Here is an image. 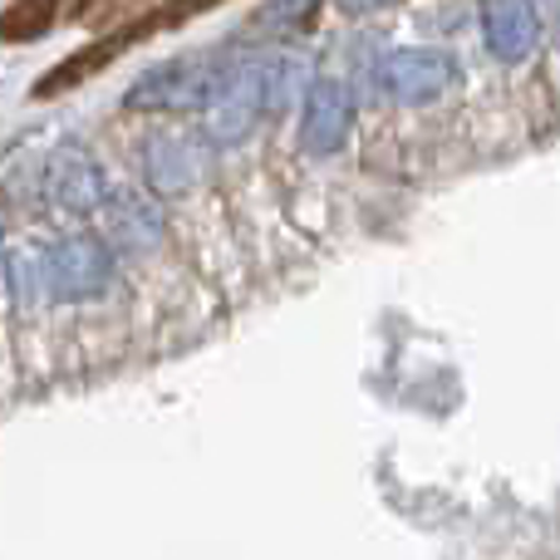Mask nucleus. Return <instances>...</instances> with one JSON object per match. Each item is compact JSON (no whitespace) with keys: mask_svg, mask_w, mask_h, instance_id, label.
Masks as SVG:
<instances>
[{"mask_svg":"<svg viewBox=\"0 0 560 560\" xmlns=\"http://www.w3.org/2000/svg\"><path fill=\"white\" fill-rule=\"evenodd\" d=\"M222 5L226 0H158V5L128 10V15H118L98 39H89L84 49H74V55H65L55 69H45V74L35 79V89H30V98L49 104V98H59V94H74L84 79H94L98 69H108L114 59H124L133 45H148V39L167 35V30L192 25L197 15L222 10Z\"/></svg>","mask_w":560,"mask_h":560,"instance_id":"f257e3e1","label":"nucleus"},{"mask_svg":"<svg viewBox=\"0 0 560 560\" xmlns=\"http://www.w3.org/2000/svg\"><path fill=\"white\" fill-rule=\"evenodd\" d=\"M217 79H222V55H177L153 65L124 104L128 108H163V114H183V108H207Z\"/></svg>","mask_w":560,"mask_h":560,"instance_id":"f03ea898","label":"nucleus"},{"mask_svg":"<svg viewBox=\"0 0 560 560\" xmlns=\"http://www.w3.org/2000/svg\"><path fill=\"white\" fill-rule=\"evenodd\" d=\"M374 84L398 104H433L457 84V65L443 49H394L374 65Z\"/></svg>","mask_w":560,"mask_h":560,"instance_id":"7ed1b4c3","label":"nucleus"},{"mask_svg":"<svg viewBox=\"0 0 560 560\" xmlns=\"http://www.w3.org/2000/svg\"><path fill=\"white\" fill-rule=\"evenodd\" d=\"M49 290L59 300H89L108 285V246L94 236H69V242L49 246L45 256Z\"/></svg>","mask_w":560,"mask_h":560,"instance_id":"20e7f679","label":"nucleus"},{"mask_svg":"<svg viewBox=\"0 0 560 560\" xmlns=\"http://www.w3.org/2000/svg\"><path fill=\"white\" fill-rule=\"evenodd\" d=\"M349 124H354V98L335 79H315L305 94V114H300V148L315 158H329L345 148Z\"/></svg>","mask_w":560,"mask_h":560,"instance_id":"39448f33","label":"nucleus"},{"mask_svg":"<svg viewBox=\"0 0 560 560\" xmlns=\"http://www.w3.org/2000/svg\"><path fill=\"white\" fill-rule=\"evenodd\" d=\"M482 25H487V49H492L502 65H516V59L532 55L541 20H536L532 0H487Z\"/></svg>","mask_w":560,"mask_h":560,"instance_id":"423d86ee","label":"nucleus"},{"mask_svg":"<svg viewBox=\"0 0 560 560\" xmlns=\"http://www.w3.org/2000/svg\"><path fill=\"white\" fill-rule=\"evenodd\" d=\"M49 197H55V207H65V212H74V217L98 212V207H104L98 167L89 163L79 148H65V153L55 158V167H49Z\"/></svg>","mask_w":560,"mask_h":560,"instance_id":"0eeeda50","label":"nucleus"},{"mask_svg":"<svg viewBox=\"0 0 560 560\" xmlns=\"http://www.w3.org/2000/svg\"><path fill=\"white\" fill-rule=\"evenodd\" d=\"M104 226L108 242L124 246V252H148L163 236V217H158L153 202H143L138 192H114L104 202Z\"/></svg>","mask_w":560,"mask_h":560,"instance_id":"6e6552de","label":"nucleus"},{"mask_svg":"<svg viewBox=\"0 0 560 560\" xmlns=\"http://www.w3.org/2000/svg\"><path fill=\"white\" fill-rule=\"evenodd\" d=\"M148 173H153V187H163V192H187L207 173V148L197 138H158L148 148Z\"/></svg>","mask_w":560,"mask_h":560,"instance_id":"1a4fd4ad","label":"nucleus"},{"mask_svg":"<svg viewBox=\"0 0 560 560\" xmlns=\"http://www.w3.org/2000/svg\"><path fill=\"white\" fill-rule=\"evenodd\" d=\"M319 20V0H266L242 25V39H300Z\"/></svg>","mask_w":560,"mask_h":560,"instance_id":"9d476101","label":"nucleus"},{"mask_svg":"<svg viewBox=\"0 0 560 560\" xmlns=\"http://www.w3.org/2000/svg\"><path fill=\"white\" fill-rule=\"evenodd\" d=\"M65 15V0H15L0 15V45H30V39L49 35Z\"/></svg>","mask_w":560,"mask_h":560,"instance_id":"9b49d317","label":"nucleus"},{"mask_svg":"<svg viewBox=\"0 0 560 560\" xmlns=\"http://www.w3.org/2000/svg\"><path fill=\"white\" fill-rule=\"evenodd\" d=\"M339 15H374V10H388L394 0H335Z\"/></svg>","mask_w":560,"mask_h":560,"instance_id":"f8f14e48","label":"nucleus"},{"mask_svg":"<svg viewBox=\"0 0 560 560\" xmlns=\"http://www.w3.org/2000/svg\"><path fill=\"white\" fill-rule=\"evenodd\" d=\"M94 5H98V0H79L74 15H69V20H89V15H94Z\"/></svg>","mask_w":560,"mask_h":560,"instance_id":"ddd939ff","label":"nucleus"},{"mask_svg":"<svg viewBox=\"0 0 560 560\" xmlns=\"http://www.w3.org/2000/svg\"><path fill=\"white\" fill-rule=\"evenodd\" d=\"M0 290H5V252H0Z\"/></svg>","mask_w":560,"mask_h":560,"instance_id":"4468645a","label":"nucleus"}]
</instances>
